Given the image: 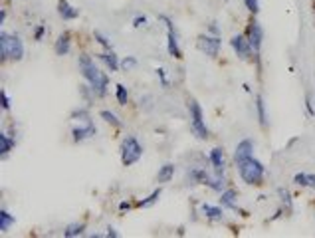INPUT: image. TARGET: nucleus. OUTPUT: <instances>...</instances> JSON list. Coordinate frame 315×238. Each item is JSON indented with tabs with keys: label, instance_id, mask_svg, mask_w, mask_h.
Masks as SVG:
<instances>
[{
	"label": "nucleus",
	"instance_id": "nucleus-1",
	"mask_svg": "<svg viewBox=\"0 0 315 238\" xmlns=\"http://www.w3.org/2000/svg\"><path fill=\"white\" fill-rule=\"evenodd\" d=\"M80 69H82V75L90 82V90L94 92L95 96L103 98L107 94V86H109V77L99 71V68L94 64V60L90 56H82L80 58Z\"/></svg>",
	"mask_w": 315,
	"mask_h": 238
},
{
	"label": "nucleus",
	"instance_id": "nucleus-2",
	"mask_svg": "<svg viewBox=\"0 0 315 238\" xmlns=\"http://www.w3.org/2000/svg\"><path fill=\"white\" fill-rule=\"evenodd\" d=\"M0 56L2 60H12L20 62L24 56V44L16 34H6L0 32Z\"/></svg>",
	"mask_w": 315,
	"mask_h": 238
},
{
	"label": "nucleus",
	"instance_id": "nucleus-3",
	"mask_svg": "<svg viewBox=\"0 0 315 238\" xmlns=\"http://www.w3.org/2000/svg\"><path fill=\"white\" fill-rule=\"evenodd\" d=\"M238 173H240L242 181L248 185H262V181H264V165L260 161H256L254 157L246 159V161H240Z\"/></svg>",
	"mask_w": 315,
	"mask_h": 238
},
{
	"label": "nucleus",
	"instance_id": "nucleus-4",
	"mask_svg": "<svg viewBox=\"0 0 315 238\" xmlns=\"http://www.w3.org/2000/svg\"><path fill=\"white\" fill-rule=\"evenodd\" d=\"M143 155V149L139 145V141L135 137H125L123 143H121V161L123 165L129 167V165H135Z\"/></svg>",
	"mask_w": 315,
	"mask_h": 238
},
{
	"label": "nucleus",
	"instance_id": "nucleus-5",
	"mask_svg": "<svg viewBox=\"0 0 315 238\" xmlns=\"http://www.w3.org/2000/svg\"><path fill=\"white\" fill-rule=\"evenodd\" d=\"M189 111H190V127L192 133L196 135V139H206L208 137V129L204 125V117H202V109L196 102H189Z\"/></svg>",
	"mask_w": 315,
	"mask_h": 238
},
{
	"label": "nucleus",
	"instance_id": "nucleus-6",
	"mask_svg": "<svg viewBox=\"0 0 315 238\" xmlns=\"http://www.w3.org/2000/svg\"><path fill=\"white\" fill-rule=\"evenodd\" d=\"M163 22H165V26H167V48H169V54L173 56V58H177V60H181L183 58V52H181V48H179V40H177V32H175V26H173V22L165 16V14H161L159 16Z\"/></svg>",
	"mask_w": 315,
	"mask_h": 238
},
{
	"label": "nucleus",
	"instance_id": "nucleus-7",
	"mask_svg": "<svg viewBox=\"0 0 315 238\" xmlns=\"http://www.w3.org/2000/svg\"><path fill=\"white\" fill-rule=\"evenodd\" d=\"M220 46H222V40L218 36H202V38L198 40V48H200L206 56H210V58H216V56H218Z\"/></svg>",
	"mask_w": 315,
	"mask_h": 238
},
{
	"label": "nucleus",
	"instance_id": "nucleus-8",
	"mask_svg": "<svg viewBox=\"0 0 315 238\" xmlns=\"http://www.w3.org/2000/svg\"><path fill=\"white\" fill-rule=\"evenodd\" d=\"M230 44H232L236 56H240L242 60H248V58H250V54H252V44H250L248 38H244L242 34H236L230 40Z\"/></svg>",
	"mask_w": 315,
	"mask_h": 238
},
{
	"label": "nucleus",
	"instance_id": "nucleus-9",
	"mask_svg": "<svg viewBox=\"0 0 315 238\" xmlns=\"http://www.w3.org/2000/svg\"><path fill=\"white\" fill-rule=\"evenodd\" d=\"M254 155V141L252 139H242L238 145H236V151H234V159L236 163L240 161H246Z\"/></svg>",
	"mask_w": 315,
	"mask_h": 238
},
{
	"label": "nucleus",
	"instance_id": "nucleus-10",
	"mask_svg": "<svg viewBox=\"0 0 315 238\" xmlns=\"http://www.w3.org/2000/svg\"><path fill=\"white\" fill-rule=\"evenodd\" d=\"M248 40H250V44H252V50L258 54L260 48H262V40H264V30H262L260 22L252 20V24H250V28H248Z\"/></svg>",
	"mask_w": 315,
	"mask_h": 238
},
{
	"label": "nucleus",
	"instance_id": "nucleus-11",
	"mask_svg": "<svg viewBox=\"0 0 315 238\" xmlns=\"http://www.w3.org/2000/svg\"><path fill=\"white\" fill-rule=\"evenodd\" d=\"M94 133H95L94 123H92V119H88V121H82V125H77V127L73 129V139H75V141H84V139L92 137Z\"/></svg>",
	"mask_w": 315,
	"mask_h": 238
},
{
	"label": "nucleus",
	"instance_id": "nucleus-12",
	"mask_svg": "<svg viewBox=\"0 0 315 238\" xmlns=\"http://www.w3.org/2000/svg\"><path fill=\"white\" fill-rule=\"evenodd\" d=\"M58 12H60V16H62L63 20H73V18L80 16L77 8H73L67 0H60V4H58Z\"/></svg>",
	"mask_w": 315,
	"mask_h": 238
},
{
	"label": "nucleus",
	"instance_id": "nucleus-13",
	"mask_svg": "<svg viewBox=\"0 0 315 238\" xmlns=\"http://www.w3.org/2000/svg\"><path fill=\"white\" fill-rule=\"evenodd\" d=\"M99 60L109 68V71H117V68H119V60H117V56H115L113 50L101 52V54H99Z\"/></svg>",
	"mask_w": 315,
	"mask_h": 238
},
{
	"label": "nucleus",
	"instance_id": "nucleus-14",
	"mask_svg": "<svg viewBox=\"0 0 315 238\" xmlns=\"http://www.w3.org/2000/svg\"><path fill=\"white\" fill-rule=\"evenodd\" d=\"M210 163H212V167H214V171L218 175L224 171V153H222L220 147H216V149L210 151Z\"/></svg>",
	"mask_w": 315,
	"mask_h": 238
},
{
	"label": "nucleus",
	"instance_id": "nucleus-15",
	"mask_svg": "<svg viewBox=\"0 0 315 238\" xmlns=\"http://www.w3.org/2000/svg\"><path fill=\"white\" fill-rule=\"evenodd\" d=\"M200 210H202V214L204 216H208V218H212V220H222V208L220 206H212V204L204 203L200 206Z\"/></svg>",
	"mask_w": 315,
	"mask_h": 238
},
{
	"label": "nucleus",
	"instance_id": "nucleus-16",
	"mask_svg": "<svg viewBox=\"0 0 315 238\" xmlns=\"http://www.w3.org/2000/svg\"><path fill=\"white\" fill-rule=\"evenodd\" d=\"M173 175H175V165L173 163H167V165H163L157 173V181L159 183H169L171 179H173Z\"/></svg>",
	"mask_w": 315,
	"mask_h": 238
},
{
	"label": "nucleus",
	"instance_id": "nucleus-17",
	"mask_svg": "<svg viewBox=\"0 0 315 238\" xmlns=\"http://www.w3.org/2000/svg\"><path fill=\"white\" fill-rule=\"evenodd\" d=\"M54 50H56V54H58V56H65V54H69V36L67 34L60 36V38L56 40Z\"/></svg>",
	"mask_w": 315,
	"mask_h": 238
},
{
	"label": "nucleus",
	"instance_id": "nucleus-18",
	"mask_svg": "<svg viewBox=\"0 0 315 238\" xmlns=\"http://www.w3.org/2000/svg\"><path fill=\"white\" fill-rule=\"evenodd\" d=\"M220 203H222V206H226V208L236 210V191H232V189L224 191L220 197Z\"/></svg>",
	"mask_w": 315,
	"mask_h": 238
},
{
	"label": "nucleus",
	"instance_id": "nucleus-19",
	"mask_svg": "<svg viewBox=\"0 0 315 238\" xmlns=\"http://www.w3.org/2000/svg\"><path fill=\"white\" fill-rule=\"evenodd\" d=\"M295 185H301V187H313L315 189V175H307V173H297L293 177Z\"/></svg>",
	"mask_w": 315,
	"mask_h": 238
},
{
	"label": "nucleus",
	"instance_id": "nucleus-20",
	"mask_svg": "<svg viewBox=\"0 0 315 238\" xmlns=\"http://www.w3.org/2000/svg\"><path fill=\"white\" fill-rule=\"evenodd\" d=\"M256 107H258V117H260V125L266 127L268 125V115H266V103H264V98L258 96L256 98Z\"/></svg>",
	"mask_w": 315,
	"mask_h": 238
},
{
	"label": "nucleus",
	"instance_id": "nucleus-21",
	"mask_svg": "<svg viewBox=\"0 0 315 238\" xmlns=\"http://www.w3.org/2000/svg\"><path fill=\"white\" fill-rule=\"evenodd\" d=\"M84 230H86V224H84V222H73V224H69V226L63 230V236H67V238L80 236Z\"/></svg>",
	"mask_w": 315,
	"mask_h": 238
},
{
	"label": "nucleus",
	"instance_id": "nucleus-22",
	"mask_svg": "<svg viewBox=\"0 0 315 238\" xmlns=\"http://www.w3.org/2000/svg\"><path fill=\"white\" fill-rule=\"evenodd\" d=\"M14 224V216L8 214L6 210H0V232H6Z\"/></svg>",
	"mask_w": 315,
	"mask_h": 238
},
{
	"label": "nucleus",
	"instance_id": "nucleus-23",
	"mask_svg": "<svg viewBox=\"0 0 315 238\" xmlns=\"http://www.w3.org/2000/svg\"><path fill=\"white\" fill-rule=\"evenodd\" d=\"M12 147H14V139H10L6 133H0V153H2V155H6Z\"/></svg>",
	"mask_w": 315,
	"mask_h": 238
},
{
	"label": "nucleus",
	"instance_id": "nucleus-24",
	"mask_svg": "<svg viewBox=\"0 0 315 238\" xmlns=\"http://www.w3.org/2000/svg\"><path fill=\"white\" fill-rule=\"evenodd\" d=\"M101 117L107 121V123H111V125H115V127H121L123 123H121V119L115 115V113H111V111H107V109H103L101 111Z\"/></svg>",
	"mask_w": 315,
	"mask_h": 238
},
{
	"label": "nucleus",
	"instance_id": "nucleus-25",
	"mask_svg": "<svg viewBox=\"0 0 315 238\" xmlns=\"http://www.w3.org/2000/svg\"><path fill=\"white\" fill-rule=\"evenodd\" d=\"M159 197H161V189H157V191H153V193H151V195H149V197H147L145 201H139V206H141V208H149L151 204L157 203Z\"/></svg>",
	"mask_w": 315,
	"mask_h": 238
},
{
	"label": "nucleus",
	"instance_id": "nucleus-26",
	"mask_svg": "<svg viewBox=\"0 0 315 238\" xmlns=\"http://www.w3.org/2000/svg\"><path fill=\"white\" fill-rule=\"evenodd\" d=\"M94 36H95V40H97V42H99V44H101V46H103L105 50H111V42H109V40H107L105 36L101 34L99 30H95V32H94Z\"/></svg>",
	"mask_w": 315,
	"mask_h": 238
},
{
	"label": "nucleus",
	"instance_id": "nucleus-27",
	"mask_svg": "<svg viewBox=\"0 0 315 238\" xmlns=\"http://www.w3.org/2000/svg\"><path fill=\"white\" fill-rule=\"evenodd\" d=\"M127 100H129V96H127V90H125V86H117V102L121 103V105H125Z\"/></svg>",
	"mask_w": 315,
	"mask_h": 238
},
{
	"label": "nucleus",
	"instance_id": "nucleus-28",
	"mask_svg": "<svg viewBox=\"0 0 315 238\" xmlns=\"http://www.w3.org/2000/svg\"><path fill=\"white\" fill-rule=\"evenodd\" d=\"M278 193H280V197H282V203L285 204V208H287V212H291V197H289V193H287L285 189H280Z\"/></svg>",
	"mask_w": 315,
	"mask_h": 238
},
{
	"label": "nucleus",
	"instance_id": "nucleus-29",
	"mask_svg": "<svg viewBox=\"0 0 315 238\" xmlns=\"http://www.w3.org/2000/svg\"><path fill=\"white\" fill-rule=\"evenodd\" d=\"M135 66H137V60H135V58H131V56L125 58V60L121 62V69H123V71H129V69H133Z\"/></svg>",
	"mask_w": 315,
	"mask_h": 238
},
{
	"label": "nucleus",
	"instance_id": "nucleus-30",
	"mask_svg": "<svg viewBox=\"0 0 315 238\" xmlns=\"http://www.w3.org/2000/svg\"><path fill=\"white\" fill-rule=\"evenodd\" d=\"M244 4H246V8H248L252 14H258V12H260V2H258V0H244Z\"/></svg>",
	"mask_w": 315,
	"mask_h": 238
},
{
	"label": "nucleus",
	"instance_id": "nucleus-31",
	"mask_svg": "<svg viewBox=\"0 0 315 238\" xmlns=\"http://www.w3.org/2000/svg\"><path fill=\"white\" fill-rule=\"evenodd\" d=\"M145 24H147V18H145V16H135V20H133V26H135V28L145 26Z\"/></svg>",
	"mask_w": 315,
	"mask_h": 238
},
{
	"label": "nucleus",
	"instance_id": "nucleus-32",
	"mask_svg": "<svg viewBox=\"0 0 315 238\" xmlns=\"http://www.w3.org/2000/svg\"><path fill=\"white\" fill-rule=\"evenodd\" d=\"M2 109H10V98L6 96V92H2Z\"/></svg>",
	"mask_w": 315,
	"mask_h": 238
},
{
	"label": "nucleus",
	"instance_id": "nucleus-33",
	"mask_svg": "<svg viewBox=\"0 0 315 238\" xmlns=\"http://www.w3.org/2000/svg\"><path fill=\"white\" fill-rule=\"evenodd\" d=\"M157 73H159V77H161V84H163V88H167V86H169V82H167V77H165V69L159 68Z\"/></svg>",
	"mask_w": 315,
	"mask_h": 238
},
{
	"label": "nucleus",
	"instance_id": "nucleus-34",
	"mask_svg": "<svg viewBox=\"0 0 315 238\" xmlns=\"http://www.w3.org/2000/svg\"><path fill=\"white\" fill-rule=\"evenodd\" d=\"M44 32H46V28H44V26H38V30H36V34H34V38H36V40H40V38L44 36Z\"/></svg>",
	"mask_w": 315,
	"mask_h": 238
},
{
	"label": "nucleus",
	"instance_id": "nucleus-35",
	"mask_svg": "<svg viewBox=\"0 0 315 238\" xmlns=\"http://www.w3.org/2000/svg\"><path fill=\"white\" fill-rule=\"evenodd\" d=\"M107 236H111V238H117V232H115V228H107Z\"/></svg>",
	"mask_w": 315,
	"mask_h": 238
},
{
	"label": "nucleus",
	"instance_id": "nucleus-36",
	"mask_svg": "<svg viewBox=\"0 0 315 238\" xmlns=\"http://www.w3.org/2000/svg\"><path fill=\"white\" fill-rule=\"evenodd\" d=\"M119 208H121V210H129V208H131V204H129V203H121V204H119Z\"/></svg>",
	"mask_w": 315,
	"mask_h": 238
},
{
	"label": "nucleus",
	"instance_id": "nucleus-37",
	"mask_svg": "<svg viewBox=\"0 0 315 238\" xmlns=\"http://www.w3.org/2000/svg\"><path fill=\"white\" fill-rule=\"evenodd\" d=\"M4 20H6V12H4V10H2V12H0V24H2V22H4Z\"/></svg>",
	"mask_w": 315,
	"mask_h": 238
}]
</instances>
